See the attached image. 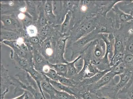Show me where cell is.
<instances>
[{"label":"cell","mask_w":133,"mask_h":99,"mask_svg":"<svg viewBox=\"0 0 133 99\" xmlns=\"http://www.w3.org/2000/svg\"><path fill=\"white\" fill-rule=\"evenodd\" d=\"M15 75L18 79L11 77L15 87L14 95H21L26 91L32 94L35 99H47L43 96L35 81L28 72H20Z\"/></svg>","instance_id":"1"},{"label":"cell","mask_w":133,"mask_h":99,"mask_svg":"<svg viewBox=\"0 0 133 99\" xmlns=\"http://www.w3.org/2000/svg\"><path fill=\"white\" fill-rule=\"evenodd\" d=\"M106 53L105 43L100 38L89 43L81 55L82 57L90 59L92 63L96 66L103 59Z\"/></svg>","instance_id":"2"},{"label":"cell","mask_w":133,"mask_h":99,"mask_svg":"<svg viewBox=\"0 0 133 99\" xmlns=\"http://www.w3.org/2000/svg\"><path fill=\"white\" fill-rule=\"evenodd\" d=\"M101 15L100 14L88 17L84 19L75 26V32L73 36L75 41L89 34L95 30L99 21Z\"/></svg>","instance_id":"3"},{"label":"cell","mask_w":133,"mask_h":99,"mask_svg":"<svg viewBox=\"0 0 133 99\" xmlns=\"http://www.w3.org/2000/svg\"><path fill=\"white\" fill-rule=\"evenodd\" d=\"M100 38V34H97L93 31L89 34L75 41L72 45V53L74 55L78 54L81 55L87 46L92 41Z\"/></svg>","instance_id":"4"},{"label":"cell","mask_w":133,"mask_h":99,"mask_svg":"<svg viewBox=\"0 0 133 99\" xmlns=\"http://www.w3.org/2000/svg\"><path fill=\"white\" fill-rule=\"evenodd\" d=\"M82 57L84 60L83 68L72 78L78 83L83 79L92 76L99 71L96 66L92 63L90 59L85 57Z\"/></svg>","instance_id":"5"},{"label":"cell","mask_w":133,"mask_h":99,"mask_svg":"<svg viewBox=\"0 0 133 99\" xmlns=\"http://www.w3.org/2000/svg\"><path fill=\"white\" fill-rule=\"evenodd\" d=\"M115 30L113 19L101 15L98 23L94 31L97 34H101L114 33Z\"/></svg>","instance_id":"6"},{"label":"cell","mask_w":133,"mask_h":99,"mask_svg":"<svg viewBox=\"0 0 133 99\" xmlns=\"http://www.w3.org/2000/svg\"><path fill=\"white\" fill-rule=\"evenodd\" d=\"M114 15L115 28L118 30L127 23L133 20V17L121 10L116 4L111 10Z\"/></svg>","instance_id":"7"},{"label":"cell","mask_w":133,"mask_h":99,"mask_svg":"<svg viewBox=\"0 0 133 99\" xmlns=\"http://www.w3.org/2000/svg\"><path fill=\"white\" fill-rule=\"evenodd\" d=\"M116 76V74L111 70L103 76L97 82L89 86L85 90H89L90 92L95 94L98 90L110 83Z\"/></svg>","instance_id":"8"},{"label":"cell","mask_w":133,"mask_h":99,"mask_svg":"<svg viewBox=\"0 0 133 99\" xmlns=\"http://www.w3.org/2000/svg\"><path fill=\"white\" fill-rule=\"evenodd\" d=\"M14 83L8 75V70L1 63V99H4L9 91V87L14 86Z\"/></svg>","instance_id":"9"},{"label":"cell","mask_w":133,"mask_h":99,"mask_svg":"<svg viewBox=\"0 0 133 99\" xmlns=\"http://www.w3.org/2000/svg\"><path fill=\"white\" fill-rule=\"evenodd\" d=\"M111 70V67L109 69L99 71L92 76L86 78L78 82L77 84L76 88L80 92L85 90L88 87L97 82L101 79L103 76Z\"/></svg>","instance_id":"10"},{"label":"cell","mask_w":133,"mask_h":99,"mask_svg":"<svg viewBox=\"0 0 133 99\" xmlns=\"http://www.w3.org/2000/svg\"><path fill=\"white\" fill-rule=\"evenodd\" d=\"M114 34L115 36L114 55L118 53L124 54L125 49V36L124 32L123 31L122 32L120 30H116Z\"/></svg>","instance_id":"11"},{"label":"cell","mask_w":133,"mask_h":99,"mask_svg":"<svg viewBox=\"0 0 133 99\" xmlns=\"http://www.w3.org/2000/svg\"><path fill=\"white\" fill-rule=\"evenodd\" d=\"M69 37H66L65 38L59 39L56 44V54L58 59V63L67 64V61L64 58V54L65 52L66 42Z\"/></svg>","instance_id":"12"},{"label":"cell","mask_w":133,"mask_h":99,"mask_svg":"<svg viewBox=\"0 0 133 99\" xmlns=\"http://www.w3.org/2000/svg\"><path fill=\"white\" fill-rule=\"evenodd\" d=\"M25 72H27L33 78L34 80L35 81L38 88H39L40 91L43 94V96L45 97L46 98V96H45L44 92L42 90L41 86V83L43 80L46 79V76L44 75L43 74L34 68V66H31L29 68L26 69Z\"/></svg>","instance_id":"13"},{"label":"cell","mask_w":133,"mask_h":99,"mask_svg":"<svg viewBox=\"0 0 133 99\" xmlns=\"http://www.w3.org/2000/svg\"><path fill=\"white\" fill-rule=\"evenodd\" d=\"M49 81L52 85L57 90L59 91L65 92L79 98L78 95L80 92L77 89V88L69 87L61 84L59 82L55 81L50 79H49Z\"/></svg>","instance_id":"14"},{"label":"cell","mask_w":133,"mask_h":99,"mask_svg":"<svg viewBox=\"0 0 133 99\" xmlns=\"http://www.w3.org/2000/svg\"><path fill=\"white\" fill-rule=\"evenodd\" d=\"M11 58L14 59L15 62L17 63V68L22 69L24 71H26L31 66H33L32 62L20 57L15 52L14 55H13L12 56H11Z\"/></svg>","instance_id":"15"},{"label":"cell","mask_w":133,"mask_h":99,"mask_svg":"<svg viewBox=\"0 0 133 99\" xmlns=\"http://www.w3.org/2000/svg\"><path fill=\"white\" fill-rule=\"evenodd\" d=\"M116 5L122 11L133 17V1H121Z\"/></svg>","instance_id":"16"},{"label":"cell","mask_w":133,"mask_h":99,"mask_svg":"<svg viewBox=\"0 0 133 99\" xmlns=\"http://www.w3.org/2000/svg\"><path fill=\"white\" fill-rule=\"evenodd\" d=\"M82 57V55H80L74 60L71 62H69L67 64L68 72L66 78L72 79L79 72L76 67L75 63Z\"/></svg>","instance_id":"17"},{"label":"cell","mask_w":133,"mask_h":99,"mask_svg":"<svg viewBox=\"0 0 133 99\" xmlns=\"http://www.w3.org/2000/svg\"><path fill=\"white\" fill-rule=\"evenodd\" d=\"M14 17L10 15H2L1 22L4 26L5 27H14L17 28L19 26L17 20Z\"/></svg>","instance_id":"18"},{"label":"cell","mask_w":133,"mask_h":99,"mask_svg":"<svg viewBox=\"0 0 133 99\" xmlns=\"http://www.w3.org/2000/svg\"><path fill=\"white\" fill-rule=\"evenodd\" d=\"M53 10L52 1H46L44 6L45 15L47 19L48 18L52 21L54 22L56 20V18Z\"/></svg>","instance_id":"19"},{"label":"cell","mask_w":133,"mask_h":99,"mask_svg":"<svg viewBox=\"0 0 133 99\" xmlns=\"http://www.w3.org/2000/svg\"><path fill=\"white\" fill-rule=\"evenodd\" d=\"M50 64L52 68L55 70L58 75L61 76L66 77L68 72L67 64H52L50 62Z\"/></svg>","instance_id":"20"},{"label":"cell","mask_w":133,"mask_h":99,"mask_svg":"<svg viewBox=\"0 0 133 99\" xmlns=\"http://www.w3.org/2000/svg\"><path fill=\"white\" fill-rule=\"evenodd\" d=\"M18 34L14 31H1V42L3 41H16L19 38Z\"/></svg>","instance_id":"21"},{"label":"cell","mask_w":133,"mask_h":99,"mask_svg":"<svg viewBox=\"0 0 133 99\" xmlns=\"http://www.w3.org/2000/svg\"><path fill=\"white\" fill-rule=\"evenodd\" d=\"M72 16L71 11H69L65 15L64 20L61 26V32L62 34H65L69 31Z\"/></svg>","instance_id":"22"},{"label":"cell","mask_w":133,"mask_h":99,"mask_svg":"<svg viewBox=\"0 0 133 99\" xmlns=\"http://www.w3.org/2000/svg\"><path fill=\"white\" fill-rule=\"evenodd\" d=\"M122 93L125 94L127 97L129 99H133V73L132 76L129 83L119 92L118 95Z\"/></svg>","instance_id":"23"},{"label":"cell","mask_w":133,"mask_h":99,"mask_svg":"<svg viewBox=\"0 0 133 99\" xmlns=\"http://www.w3.org/2000/svg\"><path fill=\"white\" fill-rule=\"evenodd\" d=\"M50 99H81L65 92L56 90L55 95Z\"/></svg>","instance_id":"24"},{"label":"cell","mask_w":133,"mask_h":99,"mask_svg":"<svg viewBox=\"0 0 133 99\" xmlns=\"http://www.w3.org/2000/svg\"><path fill=\"white\" fill-rule=\"evenodd\" d=\"M58 82L65 86L72 88L76 87L78 83L73 79L61 76L59 77Z\"/></svg>","instance_id":"25"},{"label":"cell","mask_w":133,"mask_h":99,"mask_svg":"<svg viewBox=\"0 0 133 99\" xmlns=\"http://www.w3.org/2000/svg\"><path fill=\"white\" fill-rule=\"evenodd\" d=\"M123 62L126 69L133 72V55H124Z\"/></svg>","instance_id":"26"},{"label":"cell","mask_w":133,"mask_h":99,"mask_svg":"<svg viewBox=\"0 0 133 99\" xmlns=\"http://www.w3.org/2000/svg\"><path fill=\"white\" fill-rule=\"evenodd\" d=\"M125 54L122 53H118L114 55L112 60L110 62L111 67L117 66L123 62V59Z\"/></svg>","instance_id":"27"},{"label":"cell","mask_w":133,"mask_h":99,"mask_svg":"<svg viewBox=\"0 0 133 99\" xmlns=\"http://www.w3.org/2000/svg\"><path fill=\"white\" fill-rule=\"evenodd\" d=\"M78 98L82 99H97V96L95 94L85 90L80 92Z\"/></svg>","instance_id":"28"},{"label":"cell","mask_w":133,"mask_h":99,"mask_svg":"<svg viewBox=\"0 0 133 99\" xmlns=\"http://www.w3.org/2000/svg\"><path fill=\"white\" fill-rule=\"evenodd\" d=\"M40 13L38 19V25L40 27H44L47 25V20L45 15L44 8L39 9Z\"/></svg>","instance_id":"29"},{"label":"cell","mask_w":133,"mask_h":99,"mask_svg":"<svg viewBox=\"0 0 133 99\" xmlns=\"http://www.w3.org/2000/svg\"><path fill=\"white\" fill-rule=\"evenodd\" d=\"M26 32L30 37H36L38 33L37 28L35 25H31L26 27Z\"/></svg>","instance_id":"30"},{"label":"cell","mask_w":133,"mask_h":99,"mask_svg":"<svg viewBox=\"0 0 133 99\" xmlns=\"http://www.w3.org/2000/svg\"><path fill=\"white\" fill-rule=\"evenodd\" d=\"M44 75L46 76L52 80L57 82H58L60 77V76L58 75L55 70L52 68L49 70L48 73H46Z\"/></svg>","instance_id":"31"},{"label":"cell","mask_w":133,"mask_h":99,"mask_svg":"<svg viewBox=\"0 0 133 99\" xmlns=\"http://www.w3.org/2000/svg\"><path fill=\"white\" fill-rule=\"evenodd\" d=\"M27 6V10H28L29 12L31 15L34 16L36 15V7L33 1H26Z\"/></svg>","instance_id":"32"},{"label":"cell","mask_w":133,"mask_h":99,"mask_svg":"<svg viewBox=\"0 0 133 99\" xmlns=\"http://www.w3.org/2000/svg\"><path fill=\"white\" fill-rule=\"evenodd\" d=\"M45 52L47 56H50L54 53V50L52 47L50 41H48L44 45Z\"/></svg>","instance_id":"33"},{"label":"cell","mask_w":133,"mask_h":99,"mask_svg":"<svg viewBox=\"0 0 133 99\" xmlns=\"http://www.w3.org/2000/svg\"><path fill=\"white\" fill-rule=\"evenodd\" d=\"M25 96L24 99H35L33 95L29 92L25 91Z\"/></svg>","instance_id":"34"},{"label":"cell","mask_w":133,"mask_h":99,"mask_svg":"<svg viewBox=\"0 0 133 99\" xmlns=\"http://www.w3.org/2000/svg\"><path fill=\"white\" fill-rule=\"evenodd\" d=\"M18 18L19 20L22 21L24 19H25L27 17V16L26 14L25 13L20 12L19 13L18 15Z\"/></svg>","instance_id":"35"},{"label":"cell","mask_w":133,"mask_h":99,"mask_svg":"<svg viewBox=\"0 0 133 99\" xmlns=\"http://www.w3.org/2000/svg\"><path fill=\"white\" fill-rule=\"evenodd\" d=\"M30 40V41L34 44H37L39 42V39L37 37H31Z\"/></svg>","instance_id":"36"},{"label":"cell","mask_w":133,"mask_h":99,"mask_svg":"<svg viewBox=\"0 0 133 99\" xmlns=\"http://www.w3.org/2000/svg\"><path fill=\"white\" fill-rule=\"evenodd\" d=\"M25 96V93H24L23 94H22V95H19V96H17V97L11 99H24Z\"/></svg>","instance_id":"37"},{"label":"cell","mask_w":133,"mask_h":99,"mask_svg":"<svg viewBox=\"0 0 133 99\" xmlns=\"http://www.w3.org/2000/svg\"><path fill=\"white\" fill-rule=\"evenodd\" d=\"M117 99H121L118 98ZM125 99H129L128 98V97H126V98Z\"/></svg>","instance_id":"38"}]
</instances>
